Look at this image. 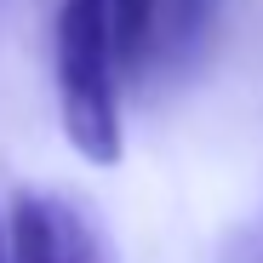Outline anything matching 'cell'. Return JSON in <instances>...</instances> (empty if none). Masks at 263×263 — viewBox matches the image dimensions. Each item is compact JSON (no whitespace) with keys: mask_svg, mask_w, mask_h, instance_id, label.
Masks as SVG:
<instances>
[{"mask_svg":"<svg viewBox=\"0 0 263 263\" xmlns=\"http://www.w3.org/2000/svg\"><path fill=\"white\" fill-rule=\"evenodd\" d=\"M58 120L80 160L120 166L126 132H120V34H115V0H63L58 12Z\"/></svg>","mask_w":263,"mask_h":263,"instance_id":"6da1fadb","label":"cell"},{"mask_svg":"<svg viewBox=\"0 0 263 263\" xmlns=\"http://www.w3.org/2000/svg\"><path fill=\"white\" fill-rule=\"evenodd\" d=\"M6 240L12 263H115L98 206L69 189H17L6 212Z\"/></svg>","mask_w":263,"mask_h":263,"instance_id":"7a4b0ae2","label":"cell"},{"mask_svg":"<svg viewBox=\"0 0 263 263\" xmlns=\"http://www.w3.org/2000/svg\"><path fill=\"white\" fill-rule=\"evenodd\" d=\"M166 0H115V34H120V63L126 74L155 52V23Z\"/></svg>","mask_w":263,"mask_h":263,"instance_id":"3957f363","label":"cell"},{"mask_svg":"<svg viewBox=\"0 0 263 263\" xmlns=\"http://www.w3.org/2000/svg\"><path fill=\"white\" fill-rule=\"evenodd\" d=\"M212 263H263V206L246 212L235 229H223V240L212 246Z\"/></svg>","mask_w":263,"mask_h":263,"instance_id":"277c9868","label":"cell"},{"mask_svg":"<svg viewBox=\"0 0 263 263\" xmlns=\"http://www.w3.org/2000/svg\"><path fill=\"white\" fill-rule=\"evenodd\" d=\"M0 263H12V240H6V223H0Z\"/></svg>","mask_w":263,"mask_h":263,"instance_id":"5b68a950","label":"cell"}]
</instances>
